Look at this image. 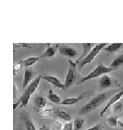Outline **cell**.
<instances>
[{"label": "cell", "mask_w": 123, "mask_h": 130, "mask_svg": "<svg viewBox=\"0 0 123 130\" xmlns=\"http://www.w3.org/2000/svg\"><path fill=\"white\" fill-rule=\"evenodd\" d=\"M122 89H123V87L120 88L119 90H112V91H106V92H103L100 94H98L97 95H96L95 97L93 98L91 101L87 104H86L84 106L82 107L81 110L78 112V114L84 115V114L91 113L94 110L96 109L98 107L100 106L105 101H107V98L110 96V94L117 93Z\"/></svg>", "instance_id": "6da1fadb"}, {"label": "cell", "mask_w": 123, "mask_h": 130, "mask_svg": "<svg viewBox=\"0 0 123 130\" xmlns=\"http://www.w3.org/2000/svg\"><path fill=\"white\" fill-rule=\"evenodd\" d=\"M42 79V76L41 75H38L37 77H36L34 79H32V81L29 84V85L27 86V88H25V92L23 93V94L20 96L19 99L17 101V103H15L13 106V109L15 110L17 106H19L20 108L23 107L27 106V103L29 102L30 97L32 95L33 93H35V91L36 90V89L37 88L40 79Z\"/></svg>", "instance_id": "7a4b0ae2"}, {"label": "cell", "mask_w": 123, "mask_h": 130, "mask_svg": "<svg viewBox=\"0 0 123 130\" xmlns=\"http://www.w3.org/2000/svg\"><path fill=\"white\" fill-rule=\"evenodd\" d=\"M117 70L115 68H111L109 67H107L105 66L103 63H99L98 65L96 67V68L94 70H93V71H91L89 74H88L84 77H83L81 80H79L78 82L76 85H80V84L83 83L86 81L90 80V79H94V78H96L99 77L100 76H103L104 74H107V73H109L114 70Z\"/></svg>", "instance_id": "3957f363"}, {"label": "cell", "mask_w": 123, "mask_h": 130, "mask_svg": "<svg viewBox=\"0 0 123 130\" xmlns=\"http://www.w3.org/2000/svg\"><path fill=\"white\" fill-rule=\"evenodd\" d=\"M68 70L66 76V79L64 82V90H66L68 89L71 85H73L74 83L76 81L78 78V73L77 72L76 69V66L77 64L76 62H73V61L71 59H68Z\"/></svg>", "instance_id": "277c9868"}, {"label": "cell", "mask_w": 123, "mask_h": 130, "mask_svg": "<svg viewBox=\"0 0 123 130\" xmlns=\"http://www.w3.org/2000/svg\"><path fill=\"white\" fill-rule=\"evenodd\" d=\"M107 46V44L105 43H97V44H95V46L91 48V50L88 54V55L81 61H80L78 63V70L80 71L85 65L91 63V61L94 60V59L95 58L96 56H97V54Z\"/></svg>", "instance_id": "5b68a950"}, {"label": "cell", "mask_w": 123, "mask_h": 130, "mask_svg": "<svg viewBox=\"0 0 123 130\" xmlns=\"http://www.w3.org/2000/svg\"><path fill=\"white\" fill-rule=\"evenodd\" d=\"M123 95V89L120 90L119 91L117 92V93L114 94L113 96L110 98L109 101H108V103H107V105L105 106V107L100 112V116L101 117H103L105 113L107 111V110L109 109V108L112 106L113 105H114L116 103H117L119 101V99L122 98V96Z\"/></svg>", "instance_id": "8992f818"}, {"label": "cell", "mask_w": 123, "mask_h": 130, "mask_svg": "<svg viewBox=\"0 0 123 130\" xmlns=\"http://www.w3.org/2000/svg\"><path fill=\"white\" fill-rule=\"evenodd\" d=\"M57 48L59 51V53L63 56H67L69 58H73L77 56L78 52L76 49H74L72 47L64 46V45H57Z\"/></svg>", "instance_id": "52a82bcc"}, {"label": "cell", "mask_w": 123, "mask_h": 130, "mask_svg": "<svg viewBox=\"0 0 123 130\" xmlns=\"http://www.w3.org/2000/svg\"><path fill=\"white\" fill-rule=\"evenodd\" d=\"M20 119L23 121V124L26 130H36L35 126L33 124L30 116L25 112H23L20 115Z\"/></svg>", "instance_id": "ba28073f"}, {"label": "cell", "mask_w": 123, "mask_h": 130, "mask_svg": "<svg viewBox=\"0 0 123 130\" xmlns=\"http://www.w3.org/2000/svg\"><path fill=\"white\" fill-rule=\"evenodd\" d=\"M42 79L46 80L48 83L51 84L55 88H58L64 90V84L62 83L59 79H58L54 76H50V75L44 76V77H42Z\"/></svg>", "instance_id": "9c48e42d"}, {"label": "cell", "mask_w": 123, "mask_h": 130, "mask_svg": "<svg viewBox=\"0 0 123 130\" xmlns=\"http://www.w3.org/2000/svg\"><path fill=\"white\" fill-rule=\"evenodd\" d=\"M51 116L58 118L60 119H62V120L66 121H71V116L69 113H68L67 112L64 111H61L60 109H56V110L53 111Z\"/></svg>", "instance_id": "30bf717a"}, {"label": "cell", "mask_w": 123, "mask_h": 130, "mask_svg": "<svg viewBox=\"0 0 123 130\" xmlns=\"http://www.w3.org/2000/svg\"><path fill=\"white\" fill-rule=\"evenodd\" d=\"M86 92L82 93L80 95H78V97L76 98H65L64 101L61 102V104H63L64 106H69V105H73L76 103L79 102L80 101H81L84 98V95H86Z\"/></svg>", "instance_id": "8fae6325"}, {"label": "cell", "mask_w": 123, "mask_h": 130, "mask_svg": "<svg viewBox=\"0 0 123 130\" xmlns=\"http://www.w3.org/2000/svg\"><path fill=\"white\" fill-rule=\"evenodd\" d=\"M47 100L44 97L38 95L35 99V110L37 112L40 111V109L46 106Z\"/></svg>", "instance_id": "7c38bea8"}, {"label": "cell", "mask_w": 123, "mask_h": 130, "mask_svg": "<svg viewBox=\"0 0 123 130\" xmlns=\"http://www.w3.org/2000/svg\"><path fill=\"white\" fill-rule=\"evenodd\" d=\"M81 46H83V48H84V53L82 54L81 56L79 57V59L76 62L77 64H78V63L80 61H81L88 55V54L90 52L91 48L95 46V44L94 43H81Z\"/></svg>", "instance_id": "4fadbf2b"}, {"label": "cell", "mask_w": 123, "mask_h": 130, "mask_svg": "<svg viewBox=\"0 0 123 130\" xmlns=\"http://www.w3.org/2000/svg\"><path fill=\"white\" fill-rule=\"evenodd\" d=\"M33 78V74L32 72L28 69L25 70V75H24V79H23V88H26L29 84L32 81Z\"/></svg>", "instance_id": "5bb4252c"}, {"label": "cell", "mask_w": 123, "mask_h": 130, "mask_svg": "<svg viewBox=\"0 0 123 130\" xmlns=\"http://www.w3.org/2000/svg\"><path fill=\"white\" fill-rule=\"evenodd\" d=\"M112 81L111 77L107 74H104L99 80V85L101 88H108L112 85Z\"/></svg>", "instance_id": "9a60e30c"}, {"label": "cell", "mask_w": 123, "mask_h": 130, "mask_svg": "<svg viewBox=\"0 0 123 130\" xmlns=\"http://www.w3.org/2000/svg\"><path fill=\"white\" fill-rule=\"evenodd\" d=\"M123 46V43H111L109 46L105 47L103 50L109 53H114L115 51H118L119 49Z\"/></svg>", "instance_id": "2e32d148"}, {"label": "cell", "mask_w": 123, "mask_h": 130, "mask_svg": "<svg viewBox=\"0 0 123 130\" xmlns=\"http://www.w3.org/2000/svg\"><path fill=\"white\" fill-rule=\"evenodd\" d=\"M123 65V52L122 54H120L119 55L117 56L114 60L111 62V64L109 65V67L111 68H115L117 69V67L122 66Z\"/></svg>", "instance_id": "e0dca14e"}, {"label": "cell", "mask_w": 123, "mask_h": 130, "mask_svg": "<svg viewBox=\"0 0 123 130\" xmlns=\"http://www.w3.org/2000/svg\"><path fill=\"white\" fill-rule=\"evenodd\" d=\"M40 59V56H32V57H29V58H27L25 60L21 61H22L23 66L28 67H30L34 64H35L37 61H39Z\"/></svg>", "instance_id": "ac0fdd59"}, {"label": "cell", "mask_w": 123, "mask_h": 130, "mask_svg": "<svg viewBox=\"0 0 123 130\" xmlns=\"http://www.w3.org/2000/svg\"><path fill=\"white\" fill-rule=\"evenodd\" d=\"M48 98L50 100V101H51L52 103H54L55 104L60 103V96H58L57 94L53 93L52 90H49L48 94Z\"/></svg>", "instance_id": "d6986e66"}, {"label": "cell", "mask_w": 123, "mask_h": 130, "mask_svg": "<svg viewBox=\"0 0 123 130\" xmlns=\"http://www.w3.org/2000/svg\"><path fill=\"white\" fill-rule=\"evenodd\" d=\"M120 116H109L107 119V124L109 126H112V127H117L118 126V119Z\"/></svg>", "instance_id": "ffe728a7"}, {"label": "cell", "mask_w": 123, "mask_h": 130, "mask_svg": "<svg viewBox=\"0 0 123 130\" xmlns=\"http://www.w3.org/2000/svg\"><path fill=\"white\" fill-rule=\"evenodd\" d=\"M55 50L54 49V48L53 47L48 46L45 52H43L40 56V58H44V57H53L55 56Z\"/></svg>", "instance_id": "44dd1931"}, {"label": "cell", "mask_w": 123, "mask_h": 130, "mask_svg": "<svg viewBox=\"0 0 123 130\" xmlns=\"http://www.w3.org/2000/svg\"><path fill=\"white\" fill-rule=\"evenodd\" d=\"M84 121H85L84 119H81V118L76 119L74 122L73 123V130H81L84 124Z\"/></svg>", "instance_id": "7402d4cb"}, {"label": "cell", "mask_w": 123, "mask_h": 130, "mask_svg": "<svg viewBox=\"0 0 123 130\" xmlns=\"http://www.w3.org/2000/svg\"><path fill=\"white\" fill-rule=\"evenodd\" d=\"M52 112H53V109H51V108H47V109L42 110L39 112V117H40V118H48V117L51 116Z\"/></svg>", "instance_id": "603a6c76"}, {"label": "cell", "mask_w": 123, "mask_h": 130, "mask_svg": "<svg viewBox=\"0 0 123 130\" xmlns=\"http://www.w3.org/2000/svg\"><path fill=\"white\" fill-rule=\"evenodd\" d=\"M123 108V105L121 101H118L112 106V111L114 113H119Z\"/></svg>", "instance_id": "cb8c5ba5"}, {"label": "cell", "mask_w": 123, "mask_h": 130, "mask_svg": "<svg viewBox=\"0 0 123 130\" xmlns=\"http://www.w3.org/2000/svg\"><path fill=\"white\" fill-rule=\"evenodd\" d=\"M23 64H22V61H19L18 62L15 63L13 65V74L14 75H16L17 74H18L19 72H20V70L23 69Z\"/></svg>", "instance_id": "d4e9b609"}, {"label": "cell", "mask_w": 123, "mask_h": 130, "mask_svg": "<svg viewBox=\"0 0 123 130\" xmlns=\"http://www.w3.org/2000/svg\"><path fill=\"white\" fill-rule=\"evenodd\" d=\"M14 51H15L16 48H32V46L28 44V43H14Z\"/></svg>", "instance_id": "484cf974"}, {"label": "cell", "mask_w": 123, "mask_h": 130, "mask_svg": "<svg viewBox=\"0 0 123 130\" xmlns=\"http://www.w3.org/2000/svg\"><path fill=\"white\" fill-rule=\"evenodd\" d=\"M63 128V124L60 121H55L53 123L51 126V130H61Z\"/></svg>", "instance_id": "4316f807"}, {"label": "cell", "mask_w": 123, "mask_h": 130, "mask_svg": "<svg viewBox=\"0 0 123 130\" xmlns=\"http://www.w3.org/2000/svg\"><path fill=\"white\" fill-rule=\"evenodd\" d=\"M61 130H73V122L71 121H68L67 123H66L64 126Z\"/></svg>", "instance_id": "83f0119b"}, {"label": "cell", "mask_w": 123, "mask_h": 130, "mask_svg": "<svg viewBox=\"0 0 123 130\" xmlns=\"http://www.w3.org/2000/svg\"><path fill=\"white\" fill-rule=\"evenodd\" d=\"M102 129H103V125L101 124H97L89 128L87 130H102Z\"/></svg>", "instance_id": "f1b7e54d"}, {"label": "cell", "mask_w": 123, "mask_h": 130, "mask_svg": "<svg viewBox=\"0 0 123 130\" xmlns=\"http://www.w3.org/2000/svg\"><path fill=\"white\" fill-rule=\"evenodd\" d=\"M39 130H51V129H49V128H48L46 124H43V126H42L41 127H40Z\"/></svg>", "instance_id": "f546056e"}, {"label": "cell", "mask_w": 123, "mask_h": 130, "mask_svg": "<svg viewBox=\"0 0 123 130\" xmlns=\"http://www.w3.org/2000/svg\"><path fill=\"white\" fill-rule=\"evenodd\" d=\"M16 91H17V88H16V85H15V84L14 83V98H16Z\"/></svg>", "instance_id": "4dcf8cb0"}, {"label": "cell", "mask_w": 123, "mask_h": 130, "mask_svg": "<svg viewBox=\"0 0 123 130\" xmlns=\"http://www.w3.org/2000/svg\"><path fill=\"white\" fill-rule=\"evenodd\" d=\"M118 126H119L121 128H122L123 129V122L122 121H119V120H118Z\"/></svg>", "instance_id": "1f68e13d"}, {"label": "cell", "mask_w": 123, "mask_h": 130, "mask_svg": "<svg viewBox=\"0 0 123 130\" xmlns=\"http://www.w3.org/2000/svg\"><path fill=\"white\" fill-rule=\"evenodd\" d=\"M122 69H123V68H122Z\"/></svg>", "instance_id": "d6a6232c"}]
</instances>
